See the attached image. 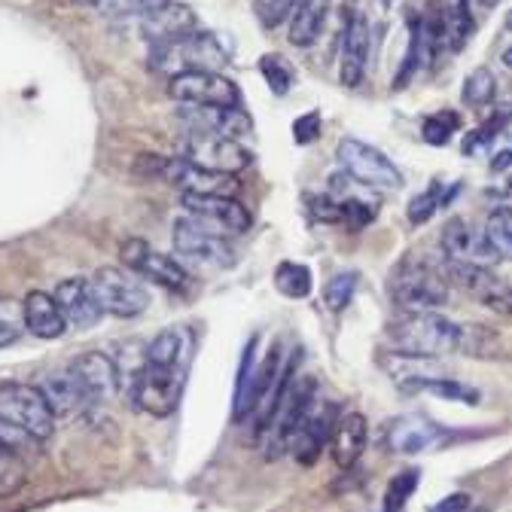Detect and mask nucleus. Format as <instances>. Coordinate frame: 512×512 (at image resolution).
Returning <instances> with one entry per match:
<instances>
[{
    "instance_id": "1",
    "label": "nucleus",
    "mask_w": 512,
    "mask_h": 512,
    "mask_svg": "<svg viewBox=\"0 0 512 512\" xmlns=\"http://www.w3.org/2000/svg\"><path fill=\"white\" fill-rule=\"evenodd\" d=\"M192 336L186 330H165L159 333L147 351L144 363L132 378V406L153 418H168L183 397L186 372H189Z\"/></svg>"
},
{
    "instance_id": "2",
    "label": "nucleus",
    "mask_w": 512,
    "mask_h": 512,
    "mask_svg": "<svg viewBox=\"0 0 512 512\" xmlns=\"http://www.w3.org/2000/svg\"><path fill=\"white\" fill-rule=\"evenodd\" d=\"M391 345L397 354L412 357H445L461 351V324L436 311H403L397 324H391Z\"/></svg>"
},
{
    "instance_id": "3",
    "label": "nucleus",
    "mask_w": 512,
    "mask_h": 512,
    "mask_svg": "<svg viewBox=\"0 0 512 512\" xmlns=\"http://www.w3.org/2000/svg\"><path fill=\"white\" fill-rule=\"evenodd\" d=\"M150 64H153V71L165 74L168 80L180 77V74H199V71H217L220 74L229 64V52L214 34L189 31V34H180L174 40L153 43L150 46Z\"/></svg>"
},
{
    "instance_id": "4",
    "label": "nucleus",
    "mask_w": 512,
    "mask_h": 512,
    "mask_svg": "<svg viewBox=\"0 0 512 512\" xmlns=\"http://www.w3.org/2000/svg\"><path fill=\"white\" fill-rule=\"evenodd\" d=\"M388 293L400 311H436L448 299V278L430 260L406 256L388 278Z\"/></svg>"
},
{
    "instance_id": "5",
    "label": "nucleus",
    "mask_w": 512,
    "mask_h": 512,
    "mask_svg": "<svg viewBox=\"0 0 512 512\" xmlns=\"http://www.w3.org/2000/svg\"><path fill=\"white\" fill-rule=\"evenodd\" d=\"M0 421L22 430L25 436L46 442L55 433V412L43 391L28 381H0Z\"/></svg>"
},
{
    "instance_id": "6",
    "label": "nucleus",
    "mask_w": 512,
    "mask_h": 512,
    "mask_svg": "<svg viewBox=\"0 0 512 512\" xmlns=\"http://www.w3.org/2000/svg\"><path fill=\"white\" fill-rule=\"evenodd\" d=\"M336 159H339L342 171L360 186H369V189H400L403 186V171L394 165V159L360 138H342L336 147Z\"/></svg>"
},
{
    "instance_id": "7",
    "label": "nucleus",
    "mask_w": 512,
    "mask_h": 512,
    "mask_svg": "<svg viewBox=\"0 0 512 512\" xmlns=\"http://www.w3.org/2000/svg\"><path fill=\"white\" fill-rule=\"evenodd\" d=\"M92 287L101 302V311L113 314V317H138L150 305V293H147L144 281L135 272L119 269V266L98 269L92 275Z\"/></svg>"
},
{
    "instance_id": "8",
    "label": "nucleus",
    "mask_w": 512,
    "mask_h": 512,
    "mask_svg": "<svg viewBox=\"0 0 512 512\" xmlns=\"http://www.w3.org/2000/svg\"><path fill=\"white\" fill-rule=\"evenodd\" d=\"M174 250L192 263L214 266V269H226L235 263V253H232L226 235L214 232L211 226L199 223L189 214L174 223Z\"/></svg>"
},
{
    "instance_id": "9",
    "label": "nucleus",
    "mask_w": 512,
    "mask_h": 512,
    "mask_svg": "<svg viewBox=\"0 0 512 512\" xmlns=\"http://www.w3.org/2000/svg\"><path fill=\"white\" fill-rule=\"evenodd\" d=\"M168 95L180 107H241L238 86L217 74V71H199V74H180L168 80Z\"/></svg>"
},
{
    "instance_id": "10",
    "label": "nucleus",
    "mask_w": 512,
    "mask_h": 512,
    "mask_svg": "<svg viewBox=\"0 0 512 512\" xmlns=\"http://www.w3.org/2000/svg\"><path fill=\"white\" fill-rule=\"evenodd\" d=\"M183 153L192 165L214 171V174H229V177L253 165V153L241 147V141L211 135V132H189Z\"/></svg>"
},
{
    "instance_id": "11",
    "label": "nucleus",
    "mask_w": 512,
    "mask_h": 512,
    "mask_svg": "<svg viewBox=\"0 0 512 512\" xmlns=\"http://www.w3.org/2000/svg\"><path fill=\"white\" fill-rule=\"evenodd\" d=\"M119 260L128 272H135L138 278H147L165 290H174V293H183L189 287V272L174 260V256H165V253H156L144 238H132L125 241L122 250H119Z\"/></svg>"
},
{
    "instance_id": "12",
    "label": "nucleus",
    "mask_w": 512,
    "mask_h": 512,
    "mask_svg": "<svg viewBox=\"0 0 512 512\" xmlns=\"http://www.w3.org/2000/svg\"><path fill=\"white\" fill-rule=\"evenodd\" d=\"M445 278L455 281L461 290H467L473 299H479L494 314L512 317V284L500 275H494L488 266H470V263H448L445 260Z\"/></svg>"
},
{
    "instance_id": "13",
    "label": "nucleus",
    "mask_w": 512,
    "mask_h": 512,
    "mask_svg": "<svg viewBox=\"0 0 512 512\" xmlns=\"http://www.w3.org/2000/svg\"><path fill=\"white\" fill-rule=\"evenodd\" d=\"M180 205L186 208L189 217H196L199 223L211 226L220 235H241L250 229V211L235 202L232 196H199V192H183Z\"/></svg>"
},
{
    "instance_id": "14",
    "label": "nucleus",
    "mask_w": 512,
    "mask_h": 512,
    "mask_svg": "<svg viewBox=\"0 0 512 512\" xmlns=\"http://www.w3.org/2000/svg\"><path fill=\"white\" fill-rule=\"evenodd\" d=\"M336 427V406L333 403H320L314 400V406L308 409V415L299 421V427L290 436L287 452H293V458L305 467H311L320 452L330 445V433Z\"/></svg>"
},
{
    "instance_id": "15",
    "label": "nucleus",
    "mask_w": 512,
    "mask_h": 512,
    "mask_svg": "<svg viewBox=\"0 0 512 512\" xmlns=\"http://www.w3.org/2000/svg\"><path fill=\"white\" fill-rule=\"evenodd\" d=\"M442 253L448 263H470V266H491L497 263L494 250L485 241V232L473 229L464 217H452L442 226Z\"/></svg>"
},
{
    "instance_id": "16",
    "label": "nucleus",
    "mask_w": 512,
    "mask_h": 512,
    "mask_svg": "<svg viewBox=\"0 0 512 512\" xmlns=\"http://www.w3.org/2000/svg\"><path fill=\"white\" fill-rule=\"evenodd\" d=\"M366 61H369V25L363 13H348L342 43H339V83L354 89L363 83L366 74Z\"/></svg>"
},
{
    "instance_id": "17",
    "label": "nucleus",
    "mask_w": 512,
    "mask_h": 512,
    "mask_svg": "<svg viewBox=\"0 0 512 512\" xmlns=\"http://www.w3.org/2000/svg\"><path fill=\"white\" fill-rule=\"evenodd\" d=\"M37 388L43 391V397H46L49 409L55 412V418H77L89 406H95L92 397L83 388V381L77 378V372L71 366L43 375V381L37 384Z\"/></svg>"
},
{
    "instance_id": "18",
    "label": "nucleus",
    "mask_w": 512,
    "mask_h": 512,
    "mask_svg": "<svg viewBox=\"0 0 512 512\" xmlns=\"http://www.w3.org/2000/svg\"><path fill=\"white\" fill-rule=\"evenodd\" d=\"M52 296H55L64 320H68V327L89 330V327L98 324L101 314H104L101 311V302L95 296V287L86 278H68V281H61Z\"/></svg>"
},
{
    "instance_id": "19",
    "label": "nucleus",
    "mask_w": 512,
    "mask_h": 512,
    "mask_svg": "<svg viewBox=\"0 0 512 512\" xmlns=\"http://www.w3.org/2000/svg\"><path fill=\"white\" fill-rule=\"evenodd\" d=\"M180 116L186 119L189 132H211L232 141H241L253 132V119L241 107H183Z\"/></svg>"
},
{
    "instance_id": "20",
    "label": "nucleus",
    "mask_w": 512,
    "mask_h": 512,
    "mask_svg": "<svg viewBox=\"0 0 512 512\" xmlns=\"http://www.w3.org/2000/svg\"><path fill=\"white\" fill-rule=\"evenodd\" d=\"M442 427L424 415H403L394 418L388 427V448L394 455H421L442 442Z\"/></svg>"
},
{
    "instance_id": "21",
    "label": "nucleus",
    "mask_w": 512,
    "mask_h": 512,
    "mask_svg": "<svg viewBox=\"0 0 512 512\" xmlns=\"http://www.w3.org/2000/svg\"><path fill=\"white\" fill-rule=\"evenodd\" d=\"M68 366L77 372V378L83 381V388H86V394L92 397L95 406L116 394V388H119V369H116V363L107 354L86 351V354L74 357Z\"/></svg>"
},
{
    "instance_id": "22",
    "label": "nucleus",
    "mask_w": 512,
    "mask_h": 512,
    "mask_svg": "<svg viewBox=\"0 0 512 512\" xmlns=\"http://www.w3.org/2000/svg\"><path fill=\"white\" fill-rule=\"evenodd\" d=\"M369 442V424L360 412H348L342 418H336V427L330 433V458L339 470H351Z\"/></svg>"
},
{
    "instance_id": "23",
    "label": "nucleus",
    "mask_w": 512,
    "mask_h": 512,
    "mask_svg": "<svg viewBox=\"0 0 512 512\" xmlns=\"http://www.w3.org/2000/svg\"><path fill=\"white\" fill-rule=\"evenodd\" d=\"M25 311V330L37 339H61L68 333V320H64L55 296L43 290H31L22 302Z\"/></svg>"
},
{
    "instance_id": "24",
    "label": "nucleus",
    "mask_w": 512,
    "mask_h": 512,
    "mask_svg": "<svg viewBox=\"0 0 512 512\" xmlns=\"http://www.w3.org/2000/svg\"><path fill=\"white\" fill-rule=\"evenodd\" d=\"M330 13H333V0H299L293 16H290V25H287L290 43L299 49L314 46L320 37H324Z\"/></svg>"
},
{
    "instance_id": "25",
    "label": "nucleus",
    "mask_w": 512,
    "mask_h": 512,
    "mask_svg": "<svg viewBox=\"0 0 512 512\" xmlns=\"http://www.w3.org/2000/svg\"><path fill=\"white\" fill-rule=\"evenodd\" d=\"M384 369H388L391 378L409 394H418L427 381H433L439 375H448L433 357H412V354H397V351L391 357H384Z\"/></svg>"
},
{
    "instance_id": "26",
    "label": "nucleus",
    "mask_w": 512,
    "mask_h": 512,
    "mask_svg": "<svg viewBox=\"0 0 512 512\" xmlns=\"http://www.w3.org/2000/svg\"><path fill=\"white\" fill-rule=\"evenodd\" d=\"M141 31L144 37L153 43H165V40H174L180 34H189V31H196V16H192L186 7H177V4H168L162 7L159 13L141 19Z\"/></svg>"
},
{
    "instance_id": "27",
    "label": "nucleus",
    "mask_w": 512,
    "mask_h": 512,
    "mask_svg": "<svg viewBox=\"0 0 512 512\" xmlns=\"http://www.w3.org/2000/svg\"><path fill=\"white\" fill-rule=\"evenodd\" d=\"M439 10H442L448 52L464 49V43H467V37L473 31V22H476V13L470 7V0H439Z\"/></svg>"
},
{
    "instance_id": "28",
    "label": "nucleus",
    "mask_w": 512,
    "mask_h": 512,
    "mask_svg": "<svg viewBox=\"0 0 512 512\" xmlns=\"http://www.w3.org/2000/svg\"><path fill=\"white\" fill-rule=\"evenodd\" d=\"M482 232L497 260H512V205H497L488 214Z\"/></svg>"
},
{
    "instance_id": "29",
    "label": "nucleus",
    "mask_w": 512,
    "mask_h": 512,
    "mask_svg": "<svg viewBox=\"0 0 512 512\" xmlns=\"http://www.w3.org/2000/svg\"><path fill=\"white\" fill-rule=\"evenodd\" d=\"M28 467L16 448L0 436V497H13L25 488Z\"/></svg>"
},
{
    "instance_id": "30",
    "label": "nucleus",
    "mask_w": 512,
    "mask_h": 512,
    "mask_svg": "<svg viewBox=\"0 0 512 512\" xmlns=\"http://www.w3.org/2000/svg\"><path fill=\"white\" fill-rule=\"evenodd\" d=\"M171 0H98V13L107 19H147L168 7Z\"/></svg>"
},
{
    "instance_id": "31",
    "label": "nucleus",
    "mask_w": 512,
    "mask_h": 512,
    "mask_svg": "<svg viewBox=\"0 0 512 512\" xmlns=\"http://www.w3.org/2000/svg\"><path fill=\"white\" fill-rule=\"evenodd\" d=\"M512 119V104H500V107H494V113L479 125V128H473V132L464 138V144H461V150L470 156V153H476V150H482L485 144H491L503 128H506V122Z\"/></svg>"
},
{
    "instance_id": "32",
    "label": "nucleus",
    "mask_w": 512,
    "mask_h": 512,
    "mask_svg": "<svg viewBox=\"0 0 512 512\" xmlns=\"http://www.w3.org/2000/svg\"><path fill=\"white\" fill-rule=\"evenodd\" d=\"M461 128V113L458 110H436L421 122V138L433 147H445L452 135Z\"/></svg>"
},
{
    "instance_id": "33",
    "label": "nucleus",
    "mask_w": 512,
    "mask_h": 512,
    "mask_svg": "<svg viewBox=\"0 0 512 512\" xmlns=\"http://www.w3.org/2000/svg\"><path fill=\"white\" fill-rule=\"evenodd\" d=\"M421 394H433V397H442V400H452V403H464V406H479V391L470 388V384L452 378V375H439L433 381H427Z\"/></svg>"
},
{
    "instance_id": "34",
    "label": "nucleus",
    "mask_w": 512,
    "mask_h": 512,
    "mask_svg": "<svg viewBox=\"0 0 512 512\" xmlns=\"http://www.w3.org/2000/svg\"><path fill=\"white\" fill-rule=\"evenodd\" d=\"M461 98H464L467 107H488L497 98V80H494V74L488 68L470 71L467 80H464Z\"/></svg>"
},
{
    "instance_id": "35",
    "label": "nucleus",
    "mask_w": 512,
    "mask_h": 512,
    "mask_svg": "<svg viewBox=\"0 0 512 512\" xmlns=\"http://www.w3.org/2000/svg\"><path fill=\"white\" fill-rule=\"evenodd\" d=\"M275 287L290 299H305L311 293V269L299 263H281L275 269Z\"/></svg>"
},
{
    "instance_id": "36",
    "label": "nucleus",
    "mask_w": 512,
    "mask_h": 512,
    "mask_svg": "<svg viewBox=\"0 0 512 512\" xmlns=\"http://www.w3.org/2000/svg\"><path fill=\"white\" fill-rule=\"evenodd\" d=\"M25 333V311L13 296H0V348H10Z\"/></svg>"
},
{
    "instance_id": "37",
    "label": "nucleus",
    "mask_w": 512,
    "mask_h": 512,
    "mask_svg": "<svg viewBox=\"0 0 512 512\" xmlns=\"http://www.w3.org/2000/svg\"><path fill=\"white\" fill-rule=\"evenodd\" d=\"M357 284H360V275L357 272H339V275H333L327 281V287H324V305L330 311H336V314L345 311L351 305L354 293H357Z\"/></svg>"
},
{
    "instance_id": "38",
    "label": "nucleus",
    "mask_w": 512,
    "mask_h": 512,
    "mask_svg": "<svg viewBox=\"0 0 512 512\" xmlns=\"http://www.w3.org/2000/svg\"><path fill=\"white\" fill-rule=\"evenodd\" d=\"M260 74L266 80V86L272 89V95H287L293 86V71L290 64L281 55H263L260 58Z\"/></svg>"
},
{
    "instance_id": "39",
    "label": "nucleus",
    "mask_w": 512,
    "mask_h": 512,
    "mask_svg": "<svg viewBox=\"0 0 512 512\" xmlns=\"http://www.w3.org/2000/svg\"><path fill=\"white\" fill-rule=\"evenodd\" d=\"M418 485V470H406V473H397L384 491V503H381V512H403L406 500L412 497Z\"/></svg>"
},
{
    "instance_id": "40",
    "label": "nucleus",
    "mask_w": 512,
    "mask_h": 512,
    "mask_svg": "<svg viewBox=\"0 0 512 512\" xmlns=\"http://www.w3.org/2000/svg\"><path fill=\"white\" fill-rule=\"evenodd\" d=\"M497 348V339L488 333V327H461V351L467 357H491Z\"/></svg>"
},
{
    "instance_id": "41",
    "label": "nucleus",
    "mask_w": 512,
    "mask_h": 512,
    "mask_svg": "<svg viewBox=\"0 0 512 512\" xmlns=\"http://www.w3.org/2000/svg\"><path fill=\"white\" fill-rule=\"evenodd\" d=\"M299 0H256V16L263 19L266 28H278L281 22H290Z\"/></svg>"
},
{
    "instance_id": "42",
    "label": "nucleus",
    "mask_w": 512,
    "mask_h": 512,
    "mask_svg": "<svg viewBox=\"0 0 512 512\" xmlns=\"http://www.w3.org/2000/svg\"><path fill=\"white\" fill-rule=\"evenodd\" d=\"M436 208H442L439 183H433L427 192H421V196H415V199L409 202V220H412L415 226H421V223H427V220L436 214Z\"/></svg>"
},
{
    "instance_id": "43",
    "label": "nucleus",
    "mask_w": 512,
    "mask_h": 512,
    "mask_svg": "<svg viewBox=\"0 0 512 512\" xmlns=\"http://www.w3.org/2000/svg\"><path fill=\"white\" fill-rule=\"evenodd\" d=\"M339 205H342V223H345L348 229H363V226H369L372 217H375L372 205H366V202L348 199V202H339Z\"/></svg>"
},
{
    "instance_id": "44",
    "label": "nucleus",
    "mask_w": 512,
    "mask_h": 512,
    "mask_svg": "<svg viewBox=\"0 0 512 512\" xmlns=\"http://www.w3.org/2000/svg\"><path fill=\"white\" fill-rule=\"evenodd\" d=\"M293 138H296V144H314L320 138V113L317 110H311L293 122Z\"/></svg>"
},
{
    "instance_id": "45",
    "label": "nucleus",
    "mask_w": 512,
    "mask_h": 512,
    "mask_svg": "<svg viewBox=\"0 0 512 512\" xmlns=\"http://www.w3.org/2000/svg\"><path fill=\"white\" fill-rule=\"evenodd\" d=\"M470 509V494H448L439 503H433L427 512H467Z\"/></svg>"
},
{
    "instance_id": "46",
    "label": "nucleus",
    "mask_w": 512,
    "mask_h": 512,
    "mask_svg": "<svg viewBox=\"0 0 512 512\" xmlns=\"http://www.w3.org/2000/svg\"><path fill=\"white\" fill-rule=\"evenodd\" d=\"M491 168H494V171H506V168H512V147H509V150H500V153L491 159Z\"/></svg>"
},
{
    "instance_id": "47",
    "label": "nucleus",
    "mask_w": 512,
    "mask_h": 512,
    "mask_svg": "<svg viewBox=\"0 0 512 512\" xmlns=\"http://www.w3.org/2000/svg\"><path fill=\"white\" fill-rule=\"evenodd\" d=\"M497 4H500V0H470L473 13H476V10H494Z\"/></svg>"
},
{
    "instance_id": "48",
    "label": "nucleus",
    "mask_w": 512,
    "mask_h": 512,
    "mask_svg": "<svg viewBox=\"0 0 512 512\" xmlns=\"http://www.w3.org/2000/svg\"><path fill=\"white\" fill-rule=\"evenodd\" d=\"M503 64H506V68H512V46L503 52Z\"/></svg>"
},
{
    "instance_id": "49",
    "label": "nucleus",
    "mask_w": 512,
    "mask_h": 512,
    "mask_svg": "<svg viewBox=\"0 0 512 512\" xmlns=\"http://www.w3.org/2000/svg\"><path fill=\"white\" fill-rule=\"evenodd\" d=\"M506 28L512 31V10H509V16H506Z\"/></svg>"
},
{
    "instance_id": "50",
    "label": "nucleus",
    "mask_w": 512,
    "mask_h": 512,
    "mask_svg": "<svg viewBox=\"0 0 512 512\" xmlns=\"http://www.w3.org/2000/svg\"><path fill=\"white\" fill-rule=\"evenodd\" d=\"M378 4H381V7H391V4H394V0H378Z\"/></svg>"
},
{
    "instance_id": "51",
    "label": "nucleus",
    "mask_w": 512,
    "mask_h": 512,
    "mask_svg": "<svg viewBox=\"0 0 512 512\" xmlns=\"http://www.w3.org/2000/svg\"><path fill=\"white\" fill-rule=\"evenodd\" d=\"M83 4H92V7H95V4H98V0H83Z\"/></svg>"
}]
</instances>
